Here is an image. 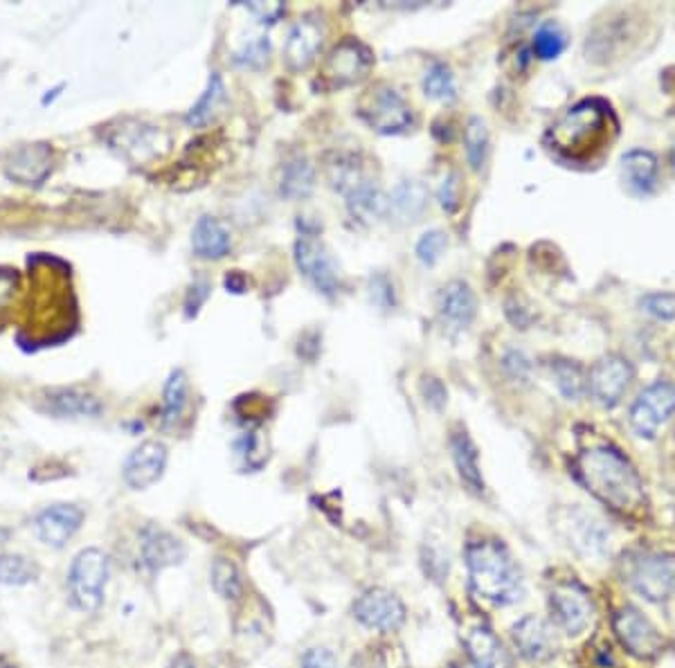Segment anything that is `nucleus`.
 Here are the masks:
<instances>
[{
    "instance_id": "1",
    "label": "nucleus",
    "mask_w": 675,
    "mask_h": 668,
    "mask_svg": "<svg viewBox=\"0 0 675 668\" xmlns=\"http://www.w3.org/2000/svg\"><path fill=\"white\" fill-rule=\"evenodd\" d=\"M576 475L582 484L613 512L635 516L647 506L641 477L615 449L599 445V449L582 453L576 459Z\"/></svg>"
},
{
    "instance_id": "2",
    "label": "nucleus",
    "mask_w": 675,
    "mask_h": 668,
    "mask_svg": "<svg viewBox=\"0 0 675 668\" xmlns=\"http://www.w3.org/2000/svg\"><path fill=\"white\" fill-rule=\"evenodd\" d=\"M466 565L473 590L498 606L523 596V579L504 545L493 540H479L466 550Z\"/></svg>"
},
{
    "instance_id": "3",
    "label": "nucleus",
    "mask_w": 675,
    "mask_h": 668,
    "mask_svg": "<svg viewBox=\"0 0 675 668\" xmlns=\"http://www.w3.org/2000/svg\"><path fill=\"white\" fill-rule=\"evenodd\" d=\"M610 109L601 100H584L574 104L548 134L552 149L570 157H586L608 136Z\"/></svg>"
},
{
    "instance_id": "4",
    "label": "nucleus",
    "mask_w": 675,
    "mask_h": 668,
    "mask_svg": "<svg viewBox=\"0 0 675 668\" xmlns=\"http://www.w3.org/2000/svg\"><path fill=\"white\" fill-rule=\"evenodd\" d=\"M111 575L109 556L102 550H84L75 556L68 575L73 603L82 613L100 610Z\"/></svg>"
},
{
    "instance_id": "5",
    "label": "nucleus",
    "mask_w": 675,
    "mask_h": 668,
    "mask_svg": "<svg viewBox=\"0 0 675 668\" xmlns=\"http://www.w3.org/2000/svg\"><path fill=\"white\" fill-rule=\"evenodd\" d=\"M626 581L630 588L653 603H662L675 594V556L671 554H637L626 563Z\"/></svg>"
},
{
    "instance_id": "6",
    "label": "nucleus",
    "mask_w": 675,
    "mask_h": 668,
    "mask_svg": "<svg viewBox=\"0 0 675 668\" xmlns=\"http://www.w3.org/2000/svg\"><path fill=\"white\" fill-rule=\"evenodd\" d=\"M361 117L380 136L405 134L414 124L410 104L390 86L367 90L361 102Z\"/></svg>"
},
{
    "instance_id": "7",
    "label": "nucleus",
    "mask_w": 675,
    "mask_h": 668,
    "mask_svg": "<svg viewBox=\"0 0 675 668\" xmlns=\"http://www.w3.org/2000/svg\"><path fill=\"white\" fill-rule=\"evenodd\" d=\"M296 266L325 298H334L340 291V273L323 239L302 232L296 241Z\"/></svg>"
},
{
    "instance_id": "8",
    "label": "nucleus",
    "mask_w": 675,
    "mask_h": 668,
    "mask_svg": "<svg viewBox=\"0 0 675 668\" xmlns=\"http://www.w3.org/2000/svg\"><path fill=\"white\" fill-rule=\"evenodd\" d=\"M372 68V52L357 39L340 41L323 63L320 81L325 88H345L361 81Z\"/></svg>"
},
{
    "instance_id": "9",
    "label": "nucleus",
    "mask_w": 675,
    "mask_h": 668,
    "mask_svg": "<svg viewBox=\"0 0 675 668\" xmlns=\"http://www.w3.org/2000/svg\"><path fill=\"white\" fill-rule=\"evenodd\" d=\"M675 412V386L658 380L637 396L630 407V426L641 439H653Z\"/></svg>"
},
{
    "instance_id": "10",
    "label": "nucleus",
    "mask_w": 675,
    "mask_h": 668,
    "mask_svg": "<svg viewBox=\"0 0 675 668\" xmlns=\"http://www.w3.org/2000/svg\"><path fill=\"white\" fill-rule=\"evenodd\" d=\"M633 376V365L626 358L617 354L603 356L590 369L588 392L601 407H615L624 399Z\"/></svg>"
},
{
    "instance_id": "11",
    "label": "nucleus",
    "mask_w": 675,
    "mask_h": 668,
    "mask_svg": "<svg viewBox=\"0 0 675 668\" xmlns=\"http://www.w3.org/2000/svg\"><path fill=\"white\" fill-rule=\"evenodd\" d=\"M550 610L557 626L567 634L584 632L595 615V603L578 583H559L550 594Z\"/></svg>"
},
{
    "instance_id": "12",
    "label": "nucleus",
    "mask_w": 675,
    "mask_h": 668,
    "mask_svg": "<svg viewBox=\"0 0 675 668\" xmlns=\"http://www.w3.org/2000/svg\"><path fill=\"white\" fill-rule=\"evenodd\" d=\"M615 632L620 642L624 644V648L639 657V659H653L655 655H660L662 646H664V640L660 630L641 615L639 610L635 608H622L617 615H615Z\"/></svg>"
},
{
    "instance_id": "13",
    "label": "nucleus",
    "mask_w": 675,
    "mask_h": 668,
    "mask_svg": "<svg viewBox=\"0 0 675 668\" xmlns=\"http://www.w3.org/2000/svg\"><path fill=\"white\" fill-rule=\"evenodd\" d=\"M353 615L363 626L383 632L397 630L405 621V608L399 596L383 588H374L361 594L359 601L353 603Z\"/></svg>"
},
{
    "instance_id": "14",
    "label": "nucleus",
    "mask_w": 675,
    "mask_h": 668,
    "mask_svg": "<svg viewBox=\"0 0 675 668\" xmlns=\"http://www.w3.org/2000/svg\"><path fill=\"white\" fill-rule=\"evenodd\" d=\"M37 409L54 419H95L102 415V403L77 388H52L39 396Z\"/></svg>"
},
{
    "instance_id": "15",
    "label": "nucleus",
    "mask_w": 675,
    "mask_h": 668,
    "mask_svg": "<svg viewBox=\"0 0 675 668\" xmlns=\"http://www.w3.org/2000/svg\"><path fill=\"white\" fill-rule=\"evenodd\" d=\"M167 466V445L160 441H145L126 457L122 475L134 491H145L163 477Z\"/></svg>"
},
{
    "instance_id": "16",
    "label": "nucleus",
    "mask_w": 675,
    "mask_h": 668,
    "mask_svg": "<svg viewBox=\"0 0 675 668\" xmlns=\"http://www.w3.org/2000/svg\"><path fill=\"white\" fill-rule=\"evenodd\" d=\"M325 43V25L315 16H304L298 21L291 31H288V39L284 46V61L286 66L293 73L307 71L311 63L315 61L320 48Z\"/></svg>"
},
{
    "instance_id": "17",
    "label": "nucleus",
    "mask_w": 675,
    "mask_h": 668,
    "mask_svg": "<svg viewBox=\"0 0 675 668\" xmlns=\"http://www.w3.org/2000/svg\"><path fill=\"white\" fill-rule=\"evenodd\" d=\"M84 525V508L68 502H57L46 506L37 516L35 527L41 543L61 550Z\"/></svg>"
},
{
    "instance_id": "18",
    "label": "nucleus",
    "mask_w": 675,
    "mask_h": 668,
    "mask_svg": "<svg viewBox=\"0 0 675 668\" xmlns=\"http://www.w3.org/2000/svg\"><path fill=\"white\" fill-rule=\"evenodd\" d=\"M52 172V151L48 144H25L12 151L5 163L10 180L21 185H41Z\"/></svg>"
},
{
    "instance_id": "19",
    "label": "nucleus",
    "mask_w": 675,
    "mask_h": 668,
    "mask_svg": "<svg viewBox=\"0 0 675 668\" xmlns=\"http://www.w3.org/2000/svg\"><path fill=\"white\" fill-rule=\"evenodd\" d=\"M565 535L570 545L584 556H601L608 547V529L603 522L586 512L572 508L567 512V518L563 520Z\"/></svg>"
},
{
    "instance_id": "20",
    "label": "nucleus",
    "mask_w": 675,
    "mask_h": 668,
    "mask_svg": "<svg viewBox=\"0 0 675 668\" xmlns=\"http://www.w3.org/2000/svg\"><path fill=\"white\" fill-rule=\"evenodd\" d=\"M441 320L455 331L468 329L477 315V298L466 281H450L439 293Z\"/></svg>"
},
{
    "instance_id": "21",
    "label": "nucleus",
    "mask_w": 675,
    "mask_h": 668,
    "mask_svg": "<svg viewBox=\"0 0 675 668\" xmlns=\"http://www.w3.org/2000/svg\"><path fill=\"white\" fill-rule=\"evenodd\" d=\"M511 640L521 651V655L532 661L550 659L557 653V640H554L552 628L534 615L521 619L516 626H513Z\"/></svg>"
},
{
    "instance_id": "22",
    "label": "nucleus",
    "mask_w": 675,
    "mask_h": 668,
    "mask_svg": "<svg viewBox=\"0 0 675 668\" xmlns=\"http://www.w3.org/2000/svg\"><path fill=\"white\" fill-rule=\"evenodd\" d=\"M140 554H142V563L151 569V571H160L165 567H174L180 565L187 556L185 545L176 535H172L165 529L158 527H149L142 533V543H140Z\"/></svg>"
},
{
    "instance_id": "23",
    "label": "nucleus",
    "mask_w": 675,
    "mask_h": 668,
    "mask_svg": "<svg viewBox=\"0 0 675 668\" xmlns=\"http://www.w3.org/2000/svg\"><path fill=\"white\" fill-rule=\"evenodd\" d=\"M660 165L651 151L633 149L622 157V178L628 192L635 197H649L658 187Z\"/></svg>"
},
{
    "instance_id": "24",
    "label": "nucleus",
    "mask_w": 675,
    "mask_h": 668,
    "mask_svg": "<svg viewBox=\"0 0 675 668\" xmlns=\"http://www.w3.org/2000/svg\"><path fill=\"white\" fill-rule=\"evenodd\" d=\"M191 248H195V254L201 260H223L233 248L230 230L214 216H201L195 230H191Z\"/></svg>"
},
{
    "instance_id": "25",
    "label": "nucleus",
    "mask_w": 675,
    "mask_h": 668,
    "mask_svg": "<svg viewBox=\"0 0 675 668\" xmlns=\"http://www.w3.org/2000/svg\"><path fill=\"white\" fill-rule=\"evenodd\" d=\"M345 199H347L345 203H347L351 218H357L361 223H374L380 216L388 214V199H385L378 182L370 178H361L345 194Z\"/></svg>"
},
{
    "instance_id": "26",
    "label": "nucleus",
    "mask_w": 675,
    "mask_h": 668,
    "mask_svg": "<svg viewBox=\"0 0 675 668\" xmlns=\"http://www.w3.org/2000/svg\"><path fill=\"white\" fill-rule=\"evenodd\" d=\"M428 207V189L420 180H403L395 187L388 199V216L397 223H414L424 216Z\"/></svg>"
},
{
    "instance_id": "27",
    "label": "nucleus",
    "mask_w": 675,
    "mask_h": 668,
    "mask_svg": "<svg viewBox=\"0 0 675 668\" xmlns=\"http://www.w3.org/2000/svg\"><path fill=\"white\" fill-rule=\"evenodd\" d=\"M466 651L475 668H513L511 655L485 626H477L466 634Z\"/></svg>"
},
{
    "instance_id": "28",
    "label": "nucleus",
    "mask_w": 675,
    "mask_h": 668,
    "mask_svg": "<svg viewBox=\"0 0 675 668\" xmlns=\"http://www.w3.org/2000/svg\"><path fill=\"white\" fill-rule=\"evenodd\" d=\"M315 187V169L309 157L296 155L282 167L279 176V194L288 201H302L311 197Z\"/></svg>"
},
{
    "instance_id": "29",
    "label": "nucleus",
    "mask_w": 675,
    "mask_h": 668,
    "mask_svg": "<svg viewBox=\"0 0 675 668\" xmlns=\"http://www.w3.org/2000/svg\"><path fill=\"white\" fill-rule=\"evenodd\" d=\"M450 451H453L455 466L462 475V480L468 484V489L475 493L485 491V480H482L479 470V453L473 439L466 434V430L453 432V437H450Z\"/></svg>"
},
{
    "instance_id": "30",
    "label": "nucleus",
    "mask_w": 675,
    "mask_h": 668,
    "mask_svg": "<svg viewBox=\"0 0 675 668\" xmlns=\"http://www.w3.org/2000/svg\"><path fill=\"white\" fill-rule=\"evenodd\" d=\"M189 403V383L187 376L183 369H174L165 383V392H163V424L165 428L176 426Z\"/></svg>"
},
{
    "instance_id": "31",
    "label": "nucleus",
    "mask_w": 675,
    "mask_h": 668,
    "mask_svg": "<svg viewBox=\"0 0 675 668\" xmlns=\"http://www.w3.org/2000/svg\"><path fill=\"white\" fill-rule=\"evenodd\" d=\"M225 102V84L221 79L218 73H212L208 88L203 90V94L199 98V102L191 106L185 115V122L195 129H201L208 122H212V117L216 115L218 106Z\"/></svg>"
},
{
    "instance_id": "32",
    "label": "nucleus",
    "mask_w": 675,
    "mask_h": 668,
    "mask_svg": "<svg viewBox=\"0 0 675 668\" xmlns=\"http://www.w3.org/2000/svg\"><path fill=\"white\" fill-rule=\"evenodd\" d=\"M41 577V567L21 554H0V585L21 588L35 583Z\"/></svg>"
},
{
    "instance_id": "33",
    "label": "nucleus",
    "mask_w": 675,
    "mask_h": 668,
    "mask_svg": "<svg viewBox=\"0 0 675 668\" xmlns=\"http://www.w3.org/2000/svg\"><path fill=\"white\" fill-rule=\"evenodd\" d=\"M552 374H554V380H557V388L559 392L567 399V401H578L584 396V392L588 390V378L584 374V369L578 367L576 363L572 361H563V358H557L552 361Z\"/></svg>"
},
{
    "instance_id": "34",
    "label": "nucleus",
    "mask_w": 675,
    "mask_h": 668,
    "mask_svg": "<svg viewBox=\"0 0 675 668\" xmlns=\"http://www.w3.org/2000/svg\"><path fill=\"white\" fill-rule=\"evenodd\" d=\"M464 151L473 172H482L489 155V131L479 117H471L464 129Z\"/></svg>"
},
{
    "instance_id": "35",
    "label": "nucleus",
    "mask_w": 675,
    "mask_h": 668,
    "mask_svg": "<svg viewBox=\"0 0 675 668\" xmlns=\"http://www.w3.org/2000/svg\"><path fill=\"white\" fill-rule=\"evenodd\" d=\"M424 92L430 100L437 102H453L458 98V84L453 73L446 66V63H430L426 75H424Z\"/></svg>"
},
{
    "instance_id": "36",
    "label": "nucleus",
    "mask_w": 675,
    "mask_h": 668,
    "mask_svg": "<svg viewBox=\"0 0 675 668\" xmlns=\"http://www.w3.org/2000/svg\"><path fill=\"white\" fill-rule=\"evenodd\" d=\"M565 48H567V37L557 23H545L538 27V31L534 35L532 50L540 61L559 59Z\"/></svg>"
},
{
    "instance_id": "37",
    "label": "nucleus",
    "mask_w": 675,
    "mask_h": 668,
    "mask_svg": "<svg viewBox=\"0 0 675 668\" xmlns=\"http://www.w3.org/2000/svg\"><path fill=\"white\" fill-rule=\"evenodd\" d=\"M235 451L241 457L243 468H248V470L262 468L266 464V457H268L266 443H264V437L260 430H250L243 437H239L235 441Z\"/></svg>"
},
{
    "instance_id": "38",
    "label": "nucleus",
    "mask_w": 675,
    "mask_h": 668,
    "mask_svg": "<svg viewBox=\"0 0 675 668\" xmlns=\"http://www.w3.org/2000/svg\"><path fill=\"white\" fill-rule=\"evenodd\" d=\"M212 585L223 598H237L241 592V577L235 563L228 558H216L212 565Z\"/></svg>"
},
{
    "instance_id": "39",
    "label": "nucleus",
    "mask_w": 675,
    "mask_h": 668,
    "mask_svg": "<svg viewBox=\"0 0 675 668\" xmlns=\"http://www.w3.org/2000/svg\"><path fill=\"white\" fill-rule=\"evenodd\" d=\"M448 248V239L441 230H430L426 235H422V239L416 241V260H420L424 266H435L443 250Z\"/></svg>"
},
{
    "instance_id": "40",
    "label": "nucleus",
    "mask_w": 675,
    "mask_h": 668,
    "mask_svg": "<svg viewBox=\"0 0 675 668\" xmlns=\"http://www.w3.org/2000/svg\"><path fill=\"white\" fill-rule=\"evenodd\" d=\"M268 54H271V43L266 37H257L252 41H248L235 56V61L239 63V66H246V68H262L264 63L268 61Z\"/></svg>"
},
{
    "instance_id": "41",
    "label": "nucleus",
    "mask_w": 675,
    "mask_h": 668,
    "mask_svg": "<svg viewBox=\"0 0 675 668\" xmlns=\"http://www.w3.org/2000/svg\"><path fill=\"white\" fill-rule=\"evenodd\" d=\"M645 313L658 317V320H673L675 317V295L673 293H649L639 300Z\"/></svg>"
},
{
    "instance_id": "42",
    "label": "nucleus",
    "mask_w": 675,
    "mask_h": 668,
    "mask_svg": "<svg viewBox=\"0 0 675 668\" xmlns=\"http://www.w3.org/2000/svg\"><path fill=\"white\" fill-rule=\"evenodd\" d=\"M370 300H372V304H376L383 311H388L395 306V289H392V283L388 277L374 275L370 279Z\"/></svg>"
},
{
    "instance_id": "43",
    "label": "nucleus",
    "mask_w": 675,
    "mask_h": 668,
    "mask_svg": "<svg viewBox=\"0 0 675 668\" xmlns=\"http://www.w3.org/2000/svg\"><path fill=\"white\" fill-rule=\"evenodd\" d=\"M439 205L448 214H453L460 207V178L455 172H450L439 187Z\"/></svg>"
},
{
    "instance_id": "44",
    "label": "nucleus",
    "mask_w": 675,
    "mask_h": 668,
    "mask_svg": "<svg viewBox=\"0 0 675 668\" xmlns=\"http://www.w3.org/2000/svg\"><path fill=\"white\" fill-rule=\"evenodd\" d=\"M208 295H210V283L208 281H195V283H191V289H189L187 300H185L187 317H195L199 313V308L203 306Z\"/></svg>"
},
{
    "instance_id": "45",
    "label": "nucleus",
    "mask_w": 675,
    "mask_h": 668,
    "mask_svg": "<svg viewBox=\"0 0 675 668\" xmlns=\"http://www.w3.org/2000/svg\"><path fill=\"white\" fill-rule=\"evenodd\" d=\"M302 668H338V659L327 648H311L302 659Z\"/></svg>"
},
{
    "instance_id": "46",
    "label": "nucleus",
    "mask_w": 675,
    "mask_h": 668,
    "mask_svg": "<svg viewBox=\"0 0 675 668\" xmlns=\"http://www.w3.org/2000/svg\"><path fill=\"white\" fill-rule=\"evenodd\" d=\"M243 8L248 12H252L262 23H268V25L275 23L286 12V8L282 3H246Z\"/></svg>"
},
{
    "instance_id": "47",
    "label": "nucleus",
    "mask_w": 675,
    "mask_h": 668,
    "mask_svg": "<svg viewBox=\"0 0 675 668\" xmlns=\"http://www.w3.org/2000/svg\"><path fill=\"white\" fill-rule=\"evenodd\" d=\"M504 367H507V371L513 376V378H518V380H523V378H527V371H529V361L525 358V354H521V352H511V354H507V358H504Z\"/></svg>"
},
{
    "instance_id": "48",
    "label": "nucleus",
    "mask_w": 675,
    "mask_h": 668,
    "mask_svg": "<svg viewBox=\"0 0 675 668\" xmlns=\"http://www.w3.org/2000/svg\"><path fill=\"white\" fill-rule=\"evenodd\" d=\"M424 392H426V401H428V403H433L435 407H441V405H443V401H446V390H443V386L439 383L437 378H426Z\"/></svg>"
},
{
    "instance_id": "49",
    "label": "nucleus",
    "mask_w": 675,
    "mask_h": 668,
    "mask_svg": "<svg viewBox=\"0 0 675 668\" xmlns=\"http://www.w3.org/2000/svg\"><path fill=\"white\" fill-rule=\"evenodd\" d=\"M225 286H228L233 293H241L246 289V281H243V277L239 273H233L228 279H225Z\"/></svg>"
},
{
    "instance_id": "50",
    "label": "nucleus",
    "mask_w": 675,
    "mask_h": 668,
    "mask_svg": "<svg viewBox=\"0 0 675 668\" xmlns=\"http://www.w3.org/2000/svg\"><path fill=\"white\" fill-rule=\"evenodd\" d=\"M167 668H197V664H195V659H191L189 655L180 653V655H176V657L172 659V664H170Z\"/></svg>"
},
{
    "instance_id": "51",
    "label": "nucleus",
    "mask_w": 675,
    "mask_h": 668,
    "mask_svg": "<svg viewBox=\"0 0 675 668\" xmlns=\"http://www.w3.org/2000/svg\"><path fill=\"white\" fill-rule=\"evenodd\" d=\"M63 88H66V84H59L57 88L48 90V92L43 94V100H41V106H48V104H52V102H54V100L59 98V94H61V90H63Z\"/></svg>"
},
{
    "instance_id": "52",
    "label": "nucleus",
    "mask_w": 675,
    "mask_h": 668,
    "mask_svg": "<svg viewBox=\"0 0 675 668\" xmlns=\"http://www.w3.org/2000/svg\"><path fill=\"white\" fill-rule=\"evenodd\" d=\"M8 538H10V531L8 529H0V545H3Z\"/></svg>"
},
{
    "instance_id": "53",
    "label": "nucleus",
    "mask_w": 675,
    "mask_h": 668,
    "mask_svg": "<svg viewBox=\"0 0 675 668\" xmlns=\"http://www.w3.org/2000/svg\"><path fill=\"white\" fill-rule=\"evenodd\" d=\"M671 165H673V169H675V147L671 149Z\"/></svg>"
}]
</instances>
